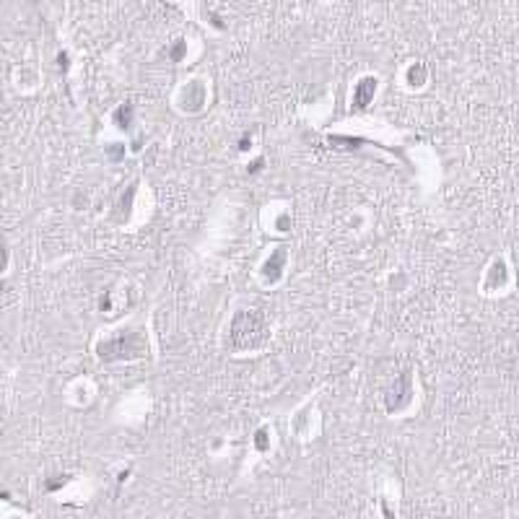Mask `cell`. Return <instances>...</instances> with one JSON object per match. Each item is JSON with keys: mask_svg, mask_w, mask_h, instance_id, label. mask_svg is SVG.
Wrapping results in <instances>:
<instances>
[{"mask_svg": "<svg viewBox=\"0 0 519 519\" xmlns=\"http://www.w3.org/2000/svg\"><path fill=\"white\" fill-rule=\"evenodd\" d=\"M268 335V327H265V320L255 312H244L234 320V327H231V340L237 348H255L260 346Z\"/></svg>", "mask_w": 519, "mask_h": 519, "instance_id": "6da1fadb", "label": "cell"}, {"mask_svg": "<svg viewBox=\"0 0 519 519\" xmlns=\"http://www.w3.org/2000/svg\"><path fill=\"white\" fill-rule=\"evenodd\" d=\"M140 351H143V343H135V346H130L125 338H117L112 340V343H104V346H99V356L101 358H123V356H138Z\"/></svg>", "mask_w": 519, "mask_h": 519, "instance_id": "7a4b0ae2", "label": "cell"}, {"mask_svg": "<svg viewBox=\"0 0 519 519\" xmlns=\"http://www.w3.org/2000/svg\"><path fill=\"white\" fill-rule=\"evenodd\" d=\"M374 89H377V81L374 78H363L361 83H358V89H356V107H366L369 104V99L374 96Z\"/></svg>", "mask_w": 519, "mask_h": 519, "instance_id": "3957f363", "label": "cell"}]
</instances>
